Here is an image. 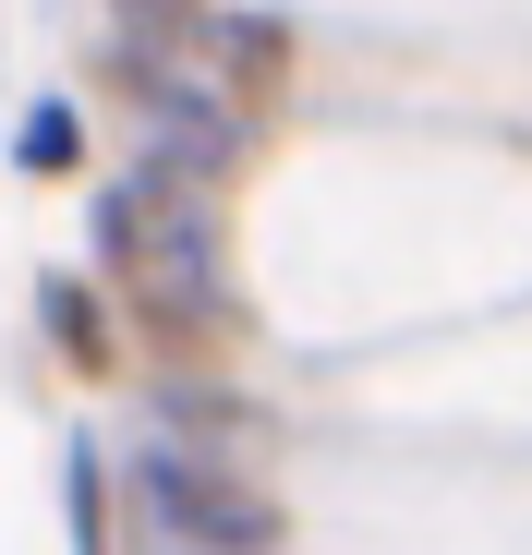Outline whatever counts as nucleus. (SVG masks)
<instances>
[{
	"label": "nucleus",
	"instance_id": "f257e3e1",
	"mask_svg": "<svg viewBox=\"0 0 532 555\" xmlns=\"http://www.w3.org/2000/svg\"><path fill=\"white\" fill-rule=\"evenodd\" d=\"M134 495L169 531V555H266L279 543V507H266L254 483H230V472H206V459H182L169 435L134 447Z\"/></svg>",
	"mask_w": 532,
	"mask_h": 555
},
{
	"label": "nucleus",
	"instance_id": "f03ea898",
	"mask_svg": "<svg viewBox=\"0 0 532 555\" xmlns=\"http://www.w3.org/2000/svg\"><path fill=\"white\" fill-rule=\"evenodd\" d=\"M145 291H157V314H182V326H206L230 291H218V242H206V206H194V181H169L157 169V230H145Z\"/></svg>",
	"mask_w": 532,
	"mask_h": 555
},
{
	"label": "nucleus",
	"instance_id": "7ed1b4c3",
	"mask_svg": "<svg viewBox=\"0 0 532 555\" xmlns=\"http://www.w3.org/2000/svg\"><path fill=\"white\" fill-rule=\"evenodd\" d=\"M73 157V109H25V169H61Z\"/></svg>",
	"mask_w": 532,
	"mask_h": 555
}]
</instances>
